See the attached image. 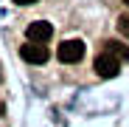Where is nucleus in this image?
I'll return each instance as SVG.
<instances>
[{
	"mask_svg": "<svg viewBox=\"0 0 129 127\" xmlns=\"http://www.w3.org/2000/svg\"><path fill=\"white\" fill-rule=\"evenodd\" d=\"M93 68H95V74H98L101 79H112V76H118V71H121V59L112 57L110 51H104V54L95 57Z\"/></svg>",
	"mask_w": 129,
	"mask_h": 127,
	"instance_id": "nucleus-1",
	"label": "nucleus"
},
{
	"mask_svg": "<svg viewBox=\"0 0 129 127\" xmlns=\"http://www.w3.org/2000/svg\"><path fill=\"white\" fill-rule=\"evenodd\" d=\"M25 37L31 42H48L53 37V26L45 23V20H34V23H28V28H25Z\"/></svg>",
	"mask_w": 129,
	"mask_h": 127,
	"instance_id": "nucleus-4",
	"label": "nucleus"
},
{
	"mask_svg": "<svg viewBox=\"0 0 129 127\" xmlns=\"http://www.w3.org/2000/svg\"><path fill=\"white\" fill-rule=\"evenodd\" d=\"M118 31H121L123 37H129V14H123V17L118 20Z\"/></svg>",
	"mask_w": 129,
	"mask_h": 127,
	"instance_id": "nucleus-6",
	"label": "nucleus"
},
{
	"mask_svg": "<svg viewBox=\"0 0 129 127\" xmlns=\"http://www.w3.org/2000/svg\"><path fill=\"white\" fill-rule=\"evenodd\" d=\"M123 3H126V6H129V0H123Z\"/></svg>",
	"mask_w": 129,
	"mask_h": 127,
	"instance_id": "nucleus-9",
	"label": "nucleus"
},
{
	"mask_svg": "<svg viewBox=\"0 0 129 127\" xmlns=\"http://www.w3.org/2000/svg\"><path fill=\"white\" fill-rule=\"evenodd\" d=\"M104 45H107V51H110L112 57H118L121 62H126V59H129V48L123 45V42H115V40H110V42H104Z\"/></svg>",
	"mask_w": 129,
	"mask_h": 127,
	"instance_id": "nucleus-5",
	"label": "nucleus"
},
{
	"mask_svg": "<svg viewBox=\"0 0 129 127\" xmlns=\"http://www.w3.org/2000/svg\"><path fill=\"white\" fill-rule=\"evenodd\" d=\"M3 113H6V104H3V102H0V116H3Z\"/></svg>",
	"mask_w": 129,
	"mask_h": 127,
	"instance_id": "nucleus-8",
	"label": "nucleus"
},
{
	"mask_svg": "<svg viewBox=\"0 0 129 127\" xmlns=\"http://www.w3.org/2000/svg\"><path fill=\"white\" fill-rule=\"evenodd\" d=\"M56 57H59V62H64V65L81 62V57H84V42H81V40H64L62 45H59V51H56Z\"/></svg>",
	"mask_w": 129,
	"mask_h": 127,
	"instance_id": "nucleus-2",
	"label": "nucleus"
},
{
	"mask_svg": "<svg viewBox=\"0 0 129 127\" xmlns=\"http://www.w3.org/2000/svg\"><path fill=\"white\" fill-rule=\"evenodd\" d=\"M20 57H23L25 62H31V65H42V62H48V48H45V42H25L23 48H20Z\"/></svg>",
	"mask_w": 129,
	"mask_h": 127,
	"instance_id": "nucleus-3",
	"label": "nucleus"
},
{
	"mask_svg": "<svg viewBox=\"0 0 129 127\" xmlns=\"http://www.w3.org/2000/svg\"><path fill=\"white\" fill-rule=\"evenodd\" d=\"M17 6H31V3H37V0H14Z\"/></svg>",
	"mask_w": 129,
	"mask_h": 127,
	"instance_id": "nucleus-7",
	"label": "nucleus"
}]
</instances>
